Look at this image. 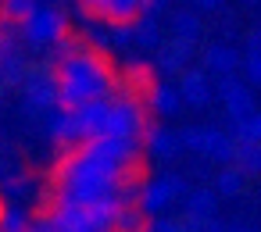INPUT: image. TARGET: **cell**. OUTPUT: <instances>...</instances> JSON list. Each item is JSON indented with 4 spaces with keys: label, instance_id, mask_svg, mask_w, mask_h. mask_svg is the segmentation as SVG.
Here are the masks:
<instances>
[{
    "label": "cell",
    "instance_id": "f546056e",
    "mask_svg": "<svg viewBox=\"0 0 261 232\" xmlns=\"http://www.w3.org/2000/svg\"><path fill=\"white\" fill-rule=\"evenodd\" d=\"M125 79H129L133 86H147V82H150V68H147L143 61H133L129 72H125ZM147 90H150V86H147Z\"/></svg>",
    "mask_w": 261,
    "mask_h": 232
},
{
    "label": "cell",
    "instance_id": "7402d4cb",
    "mask_svg": "<svg viewBox=\"0 0 261 232\" xmlns=\"http://www.w3.org/2000/svg\"><path fill=\"white\" fill-rule=\"evenodd\" d=\"M232 139L236 143H261V111L232 122Z\"/></svg>",
    "mask_w": 261,
    "mask_h": 232
},
{
    "label": "cell",
    "instance_id": "1f68e13d",
    "mask_svg": "<svg viewBox=\"0 0 261 232\" xmlns=\"http://www.w3.org/2000/svg\"><path fill=\"white\" fill-rule=\"evenodd\" d=\"M222 4H225V0H193V8H197V11H218Z\"/></svg>",
    "mask_w": 261,
    "mask_h": 232
},
{
    "label": "cell",
    "instance_id": "3957f363",
    "mask_svg": "<svg viewBox=\"0 0 261 232\" xmlns=\"http://www.w3.org/2000/svg\"><path fill=\"white\" fill-rule=\"evenodd\" d=\"M147 104L133 93V90H118L108 100V129L104 136H118V139H143L147 136Z\"/></svg>",
    "mask_w": 261,
    "mask_h": 232
},
{
    "label": "cell",
    "instance_id": "5b68a950",
    "mask_svg": "<svg viewBox=\"0 0 261 232\" xmlns=\"http://www.w3.org/2000/svg\"><path fill=\"white\" fill-rule=\"evenodd\" d=\"M22 97H25V111L29 114H50L58 107V75H54V65L29 68L25 82H22Z\"/></svg>",
    "mask_w": 261,
    "mask_h": 232
},
{
    "label": "cell",
    "instance_id": "836d02e7",
    "mask_svg": "<svg viewBox=\"0 0 261 232\" xmlns=\"http://www.w3.org/2000/svg\"><path fill=\"white\" fill-rule=\"evenodd\" d=\"M247 50H261V29H257V33H250V40H247Z\"/></svg>",
    "mask_w": 261,
    "mask_h": 232
},
{
    "label": "cell",
    "instance_id": "30bf717a",
    "mask_svg": "<svg viewBox=\"0 0 261 232\" xmlns=\"http://www.w3.org/2000/svg\"><path fill=\"white\" fill-rule=\"evenodd\" d=\"M179 97H182V104H190V107H207L211 104V97H215V90H211V82H207V75L204 72H182V79H179Z\"/></svg>",
    "mask_w": 261,
    "mask_h": 232
},
{
    "label": "cell",
    "instance_id": "4316f807",
    "mask_svg": "<svg viewBox=\"0 0 261 232\" xmlns=\"http://www.w3.org/2000/svg\"><path fill=\"white\" fill-rule=\"evenodd\" d=\"M29 186H33V182H29V175H22V171H18V175H4V193H8V196H25Z\"/></svg>",
    "mask_w": 261,
    "mask_h": 232
},
{
    "label": "cell",
    "instance_id": "cb8c5ba5",
    "mask_svg": "<svg viewBox=\"0 0 261 232\" xmlns=\"http://www.w3.org/2000/svg\"><path fill=\"white\" fill-rule=\"evenodd\" d=\"M0 232H29V214L22 207L0 211Z\"/></svg>",
    "mask_w": 261,
    "mask_h": 232
},
{
    "label": "cell",
    "instance_id": "d6a6232c",
    "mask_svg": "<svg viewBox=\"0 0 261 232\" xmlns=\"http://www.w3.org/2000/svg\"><path fill=\"white\" fill-rule=\"evenodd\" d=\"M165 8V0H143V15H158Z\"/></svg>",
    "mask_w": 261,
    "mask_h": 232
},
{
    "label": "cell",
    "instance_id": "d590c367",
    "mask_svg": "<svg viewBox=\"0 0 261 232\" xmlns=\"http://www.w3.org/2000/svg\"><path fill=\"white\" fill-rule=\"evenodd\" d=\"M229 232H247V228H229Z\"/></svg>",
    "mask_w": 261,
    "mask_h": 232
},
{
    "label": "cell",
    "instance_id": "4fadbf2b",
    "mask_svg": "<svg viewBox=\"0 0 261 232\" xmlns=\"http://www.w3.org/2000/svg\"><path fill=\"white\" fill-rule=\"evenodd\" d=\"M204 157H211V161H218V164H232V157H236V139H232V132L204 129Z\"/></svg>",
    "mask_w": 261,
    "mask_h": 232
},
{
    "label": "cell",
    "instance_id": "5bb4252c",
    "mask_svg": "<svg viewBox=\"0 0 261 232\" xmlns=\"http://www.w3.org/2000/svg\"><path fill=\"white\" fill-rule=\"evenodd\" d=\"M236 68H240V54L232 47L215 43V47L204 50V72H211V75H232Z\"/></svg>",
    "mask_w": 261,
    "mask_h": 232
},
{
    "label": "cell",
    "instance_id": "ac0fdd59",
    "mask_svg": "<svg viewBox=\"0 0 261 232\" xmlns=\"http://www.w3.org/2000/svg\"><path fill=\"white\" fill-rule=\"evenodd\" d=\"M232 164H236L243 175H261V143H236Z\"/></svg>",
    "mask_w": 261,
    "mask_h": 232
},
{
    "label": "cell",
    "instance_id": "8fae6325",
    "mask_svg": "<svg viewBox=\"0 0 261 232\" xmlns=\"http://www.w3.org/2000/svg\"><path fill=\"white\" fill-rule=\"evenodd\" d=\"M143 147H147V154L168 161V157H175V154L182 150V139H179V132H172V129H165V125H150L147 136H143Z\"/></svg>",
    "mask_w": 261,
    "mask_h": 232
},
{
    "label": "cell",
    "instance_id": "d4e9b609",
    "mask_svg": "<svg viewBox=\"0 0 261 232\" xmlns=\"http://www.w3.org/2000/svg\"><path fill=\"white\" fill-rule=\"evenodd\" d=\"M83 47H86V40H83V36H68V33H65V36H61V40H58L50 50H54V61H61V57H72V54H79Z\"/></svg>",
    "mask_w": 261,
    "mask_h": 232
},
{
    "label": "cell",
    "instance_id": "8d00e7d4",
    "mask_svg": "<svg viewBox=\"0 0 261 232\" xmlns=\"http://www.w3.org/2000/svg\"><path fill=\"white\" fill-rule=\"evenodd\" d=\"M111 232H115V228H111Z\"/></svg>",
    "mask_w": 261,
    "mask_h": 232
},
{
    "label": "cell",
    "instance_id": "52a82bcc",
    "mask_svg": "<svg viewBox=\"0 0 261 232\" xmlns=\"http://www.w3.org/2000/svg\"><path fill=\"white\" fill-rule=\"evenodd\" d=\"M215 93H218V100L225 104L229 122H240V118H247V114H254V111H257L254 93H250V90H247V86L236 79V72H232V75H218Z\"/></svg>",
    "mask_w": 261,
    "mask_h": 232
},
{
    "label": "cell",
    "instance_id": "ba28073f",
    "mask_svg": "<svg viewBox=\"0 0 261 232\" xmlns=\"http://www.w3.org/2000/svg\"><path fill=\"white\" fill-rule=\"evenodd\" d=\"M179 193H186L182 179H172V175H165V179H154V182L140 186L136 207H140L143 214H161V211L172 204V196H179Z\"/></svg>",
    "mask_w": 261,
    "mask_h": 232
},
{
    "label": "cell",
    "instance_id": "7a4b0ae2",
    "mask_svg": "<svg viewBox=\"0 0 261 232\" xmlns=\"http://www.w3.org/2000/svg\"><path fill=\"white\" fill-rule=\"evenodd\" d=\"M54 75H58V107H83L90 100H108L118 93V75L111 68V61L104 57V50L97 47H83L72 57L54 61Z\"/></svg>",
    "mask_w": 261,
    "mask_h": 232
},
{
    "label": "cell",
    "instance_id": "f1b7e54d",
    "mask_svg": "<svg viewBox=\"0 0 261 232\" xmlns=\"http://www.w3.org/2000/svg\"><path fill=\"white\" fill-rule=\"evenodd\" d=\"M111 47H133V25H108Z\"/></svg>",
    "mask_w": 261,
    "mask_h": 232
},
{
    "label": "cell",
    "instance_id": "2e32d148",
    "mask_svg": "<svg viewBox=\"0 0 261 232\" xmlns=\"http://www.w3.org/2000/svg\"><path fill=\"white\" fill-rule=\"evenodd\" d=\"M133 47H140V50H158L161 47V33H158V22L147 15H140L136 22H133Z\"/></svg>",
    "mask_w": 261,
    "mask_h": 232
},
{
    "label": "cell",
    "instance_id": "8992f818",
    "mask_svg": "<svg viewBox=\"0 0 261 232\" xmlns=\"http://www.w3.org/2000/svg\"><path fill=\"white\" fill-rule=\"evenodd\" d=\"M86 18L108 22V25H133L143 15V0H79Z\"/></svg>",
    "mask_w": 261,
    "mask_h": 232
},
{
    "label": "cell",
    "instance_id": "ffe728a7",
    "mask_svg": "<svg viewBox=\"0 0 261 232\" xmlns=\"http://www.w3.org/2000/svg\"><path fill=\"white\" fill-rule=\"evenodd\" d=\"M40 4H47V0H0V18L4 22H25Z\"/></svg>",
    "mask_w": 261,
    "mask_h": 232
},
{
    "label": "cell",
    "instance_id": "9a60e30c",
    "mask_svg": "<svg viewBox=\"0 0 261 232\" xmlns=\"http://www.w3.org/2000/svg\"><path fill=\"white\" fill-rule=\"evenodd\" d=\"M25 72H29V65H25L22 50H18V54H0V90L22 86V82H25Z\"/></svg>",
    "mask_w": 261,
    "mask_h": 232
},
{
    "label": "cell",
    "instance_id": "9c48e42d",
    "mask_svg": "<svg viewBox=\"0 0 261 232\" xmlns=\"http://www.w3.org/2000/svg\"><path fill=\"white\" fill-rule=\"evenodd\" d=\"M158 54V72L161 75H182L186 72V65H190V57H193V43L190 40H179V36H172V40H161V47L154 50Z\"/></svg>",
    "mask_w": 261,
    "mask_h": 232
},
{
    "label": "cell",
    "instance_id": "4dcf8cb0",
    "mask_svg": "<svg viewBox=\"0 0 261 232\" xmlns=\"http://www.w3.org/2000/svg\"><path fill=\"white\" fill-rule=\"evenodd\" d=\"M147 232H182V221H168V218H158V221H150V228Z\"/></svg>",
    "mask_w": 261,
    "mask_h": 232
},
{
    "label": "cell",
    "instance_id": "603a6c76",
    "mask_svg": "<svg viewBox=\"0 0 261 232\" xmlns=\"http://www.w3.org/2000/svg\"><path fill=\"white\" fill-rule=\"evenodd\" d=\"M243 179H247V175H243L236 164L225 168V171L218 175V196H240V193H243Z\"/></svg>",
    "mask_w": 261,
    "mask_h": 232
},
{
    "label": "cell",
    "instance_id": "6da1fadb",
    "mask_svg": "<svg viewBox=\"0 0 261 232\" xmlns=\"http://www.w3.org/2000/svg\"><path fill=\"white\" fill-rule=\"evenodd\" d=\"M136 196H140L136 168L108 161L90 143L65 150V157L54 168V204H104V200L133 204Z\"/></svg>",
    "mask_w": 261,
    "mask_h": 232
},
{
    "label": "cell",
    "instance_id": "d6986e66",
    "mask_svg": "<svg viewBox=\"0 0 261 232\" xmlns=\"http://www.w3.org/2000/svg\"><path fill=\"white\" fill-rule=\"evenodd\" d=\"M115 232H147V214L136 204H122L115 218Z\"/></svg>",
    "mask_w": 261,
    "mask_h": 232
},
{
    "label": "cell",
    "instance_id": "44dd1931",
    "mask_svg": "<svg viewBox=\"0 0 261 232\" xmlns=\"http://www.w3.org/2000/svg\"><path fill=\"white\" fill-rule=\"evenodd\" d=\"M172 36L197 43V36H200V18H197V11H175V15H172Z\"/></svg>",
    "mask_w": 261,
    "mask_h": 232
},
{
    "label": "cell",
    "instance_id": "e575fe53",
    "mask_svg": "<svg viewBox=\"0 0 261 232\" xmlns=\"http://www.w3.org/2000/svg\"><path fill=\"white\" fill-rule=\"evenodd\" d=\"M247 4H250V8H257V4H261V0H247Z\"/></svg>",
    "mask_w": 261,
    "mask_h": 232
},
{
    "label": "cell",
    "instance_id": "7c38bea8",
    "mask_svg": "<svg viewBox=\"0 0 261 232\" xmlns=\"http://www.w3.org/2000/svg\"><path fill=\"white\" fill-rule=\"evenodd\" d=\"M147 107H150L154 114H161V118H172V114H179L182 97H179V90L168 86V82H150V90H147Z\"/></svg>",
    "mask_w": 261,
    "mask_h": 232
},
{
    "label": "cell",
    "instance_id": "484cf974",
    "mask_svg": "<svg viewBox=\"0 0 261 232\" xmlns=\"http://www.w3.org/2000/svg\"><path fill=\"white\" fill-rule=\"evenodd\" d=\"M179 139H182V150L204 154V129H200V125H190V129H182V132H179Z\"/></svg>",
    "mask_w": 261,
    "mask_h": 232
},
{
    "label": "cell",
    "instance_id": "83f0119b",
    "mask_svg": "<svg viewBox=\"0 0 261 232\" xmlns=\"http://www.w3.org/2000/svg\"><path fill=\"white\" fill-rule=\"evenodd\" d=\"M243 72H247V82L261 86V50H247V57H243Z\"/></svg>",
    "mask_w": 261,
    "mask_h": 232
},
{
    "label": "cell",
    "instance_id": "277c9868",
    "mask_svg": "<svg viewBox=\"0 0 261 232\" xmlns=\"http://www.w3.org/2000/svg\"><path fill=\"white\" fill-rule=\"evenodd\" d=\"M18 33L25 47H54L68 33V18L58 4H40L25 22H18Z\"/></svg>",
    "mask_w": 261,
    "mask_h": 232
},
{
    "label": "cell",
    "instance_id": "e0dca14e",
    "mask_svg": "<svg viewBox=\"0 0 261 232\" xmlns=\"http://www.w3.org/2000/svg\"><path fill=\"white\" fill-rule=\"evenodd\" d=\"M218 211V196L211 189H193L186 193V214H197V218H215Z\"/></svg>",
    "mask_w": 261,
    "mask_h": 232
}]
</instances>
